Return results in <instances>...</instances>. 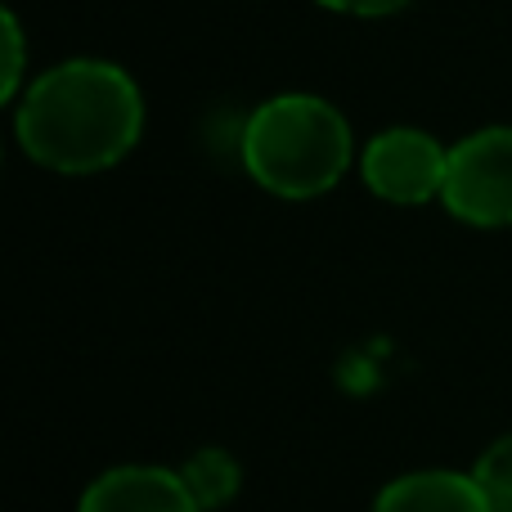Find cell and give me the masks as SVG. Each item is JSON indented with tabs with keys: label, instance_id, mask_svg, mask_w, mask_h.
Here are the masks:
<instances>
[{
	"label": "cell",
	"instance_id": "1",
	"mask_svg": "<svg viewBox=\"0 0 512 512\" xmlns=\"http://www.w3.org/2000/svg\"><path fill=\"white\" fill-rule=\"evenodd\" d=\"M14 131L32 162L63 176H90L140 144L144 95L117 63L72 59L27 86Z\"/></svg>",
	"mask_w": 512,
	"mask_h": 512
},
{
	"label": "cell",
	"instance_id": "2",
	"mask_svg": "<svg viewBox=\"0 0 512 512\" xmlns=\"http://www.w3.org/2000/svg\"><path fill=\"white\" fill-rule=\"evenodd\" d=\"M243 167L265 194L315 198L346 176L355 158L351 126L319 95H274L243 126Z\"/></svg>",
	"mask_w": 512,
	"mask_h": 512
},
{
	"label": "cell",
	"instance_id": "3",
	"mask_svg": "<svg viewBox=\"0 0 512 512\" xmlns=\"http://www.w3.org/2000/svg\"><path fill=\"white\" fill-rule=\"evenodd\" d=\"M441 203L477 230L512 225V126H486L454 144Z\"/></svg>",
	"mask_w": 512,
	"mask_h": 512
},
{
	"label": "cell",
	"instance_id": "4",
	"mask_svg": "<svg viewBox=\"0 0 512 512\" xmlns=\"http://www.w3.org/2000/svg\"><path fill=\"white\" fill-rule=\"evenodd\" d=\"M445 171H450V149L436 135L414 131V126H391L373 135L360 153V176L378 198L400 207H418L441 198Z\"/></svg>",
	"mask_w": 512,
	"mask_h": 512
},
{
	"label": "cell",
	"instance_id": "5",
	"mask_svg": "<svg viewBox=\"0 0 512 512\" xmlns=\"http://www.w3.org/2000/svg\"><path fill=\"white\" fill-rule=\"evenodd\" d=\"M77 512H203V504L180 472L126 463L90 481Z\"/></svg>",
	"mask_w": 512,
	"mask_h": 512
},
{
	"label": "cell",
	"instance_id": "6",
	"mask_svg": "<svg viewBox=\"0 0 512 512\" xmlns=\"http://www.w3.org/2000/svg\"><path fill=\"white\" fill-rule=\"evenodd\" d=\"M373 512H495L477 477L450 468H427L391 481L378 495Z\"/></svg>",
	"mask_w": 512,
	"mask_h": 512
},
{
	"label": "cell",
	"instance_id": "7",
	"mask_svg": "<svg viewBox=\"0 0 512 512\" xmlns=\"http://www.w3.org/2000/svg\"><path fill=\"white\" fill-rule=\"evenodd\" d=\"M180 477H185V486L194 490V499L203 504V512H216V508L230 504L234 490H239V463H234L225 450H198L194 459L180 468Z\"/></svg>",
	"mask_w": 512,
	"mask_h": 512
},
{
	"label": "cell",
	"instance_id": "8",
	"mask_svg": "<svg viewBox=\"0 0 512 512\" xmlns=\"http://www.w3.org/2000/svg\"><path fill=\"white\" fill-rule=\"evenodd\" d=\"M472 477H477V486L486 490L490 508H495V512H512V432L499 436V441L481 454Z\"/></svg>",
	"mask_w": 512,
	"mask_h": 512
},
{
	"label": "cell",
	"instance_id": "9",
	"mask_svg": "<svg viewBox=\"0 0 512 512\" xmlns=\"http://www.w3.org/2000/svg\"><path fill=\"white\" fill-rule=\"evenodd\" d=\"M18 81H23V27H18L14 9H5V77H0V95L14 99Z\"/></svg>",
	"mask_w": 512,
	"mask_h": 512
},
{
	"label": "cell",
	"instance_id": "10",
	"mask_svg": "<svg viewBox=\"0 0 512 512\" xmlns=\"http://www.w3.org/2000/svg\"><path fill=\"white\" fill-rule=\"evenodd\" d=\"M324 9H337V14H360V18H382L405 9L409 0H319Z\"/></svg>",
	"mask_w": 512,
	"mask_h": 512
}]
</instances>
